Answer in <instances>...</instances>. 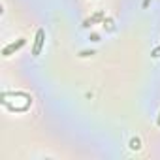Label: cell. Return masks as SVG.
Masks as SVG:
<instances>
[{
    "mask_svg": "<svg viewBox=\"0 0 160 160\" xmlns=\"http://www.w3.org/2000/svg\"><path fill=\"white\" fill-rule=\"evenodd\" d=\"M43 43H45V30L43 28H38L36 32V38H34V45H32V55L38 57L43 49Z\"/></svg>",
    "mask_w": 160,
    "mask_h": 160,
    "instance_id": "cell-1",
    "label": "cell"
},
{
    "mask_svg": "<svg viewBox=\"0 0 160 160\" xmlns=\"http://www.w3.org/2000/svg\"><path fill=\"white\" fill-rule=\"evenodd\" d=\"M25 42H27L25 38H19L17 42H12L10 45H6V47L2 49V55H4V57H10V55H12L13 51H17V49H21V47L25 45Z\"/></svg>",
    "mask_w": 160,
    "mask_h": 160,
    "instance_id": "cell-2",
    "label": "cell"
},
{
    "mask_svg": "<svg viewBox=\"0 0 160 160\" xmlns=\"http://www.w3.org/2000/svg\"><path fill=\"white\" fill-rule=\"evenodd\" d=\"M104 19V12H98L96 15H92V17H89L85 23H83V27H91L92 23H96V21H102Z\"/></svg>",
    "mask_w": 160,
    "mask_h": 160,
    "instance_id": "cell-3",
    "label": "cell"
},
{
    "mask_svg": "<svg viewBox=\"0 0 160 160\" xmlns=\"http://www.w3.org/2000/svg\"><path fill=\"white\" fill-rule=\"evenodd\" d=\"M130 149L132 151H139L141 149V139L139 138H132L130 139Z\"/></svg>",
    "mask_w": 160,
    "mask_h": 160,
    "instance_id": "cell-4",
    "label": "cell"
},
{
    "mask_svg": "<svg viewBox=\"0 0 160 160\" xmlns=\"http://www.w3.org/2000/svg\"><path fill=\"white\" fill-rule=\"evenodd\" d=\"M91 55H94V51H81L79 53V57H91Z\"/></svg>",
    "mask_w": 160,
    "mask_h": 160,
    "instance_id": "cell-5",
    "label": "cell"
},
{
    "mask_svg": "<svg viewBox=\"0 0 160 160\" xmlns=\"http://www.w3.org/2000/svg\"><path fill=\"white\" fill-rule=\"evenodd\" d=\"M152 57H160V45L156 49H152Z\"/></svg>",
    "mask_w": 160,
    "mask_h": 160,
    "instance_id": "cell-6",
    "label": "cell"
},
{
    "mask_svg": "<svg viewBox=\"0 0 160 160\" xmlns=\"http://www.w3.org/2000/svg\"><path fill=\"white\" fill-rule=\"evenodd\" d=\"M158 124H160V117H158Z\"/></svg>",
    "mask_w": 160,
    "mask_h": 160,
    "instance_id": "cell-7",
    "label": "cell"
}]
</instances>
